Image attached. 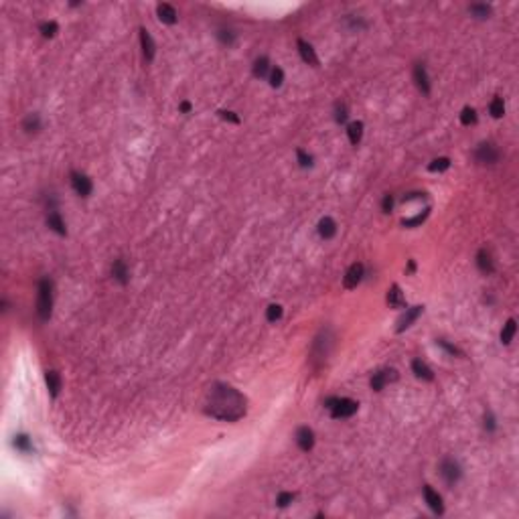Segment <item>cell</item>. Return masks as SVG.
I'll return each mask as SVG.
<instances>
[{
	"instance_id": "f6af8a7d",
	"label": "cell",
	"mask_w": 519,
	"mask_h": 519,
	"mask_svg": "<svg viewBox=\"0 0 519 519\" xmlns=\"http://www.w3.org/2000/svg\"><path fill=\"white\" fill-rule=\"evenodd\" d=\"M416 270V264H414V260H410L408 262V272H414Z\"/></svg>"
},
{
	"instance_id": "f546056e",
	"label": "cell",
	"mask_w": 519,
	"mask_h": 519,
	"mask_svg": "<svg viewBox=\"0 0 519 519\" xmlns=\"http://www.w3.org/2000/svg\"><path fill=\"white\" fill-rule=\"evenodd\" d=\"M489 112H491L493 118H503V114H505V103H503V99H501V97H493L491 103H489Z\"/></svg>"
},
{
	"instance_id": "ee69618b",
	"label": "cell",
	"mask_w": 519,
	"mask_h": 519,
	"mask_svg": "<svg viewBox=\"0 0 519 519\" xmlns=\"http://www.w3.org/2000/svg\"><path fill=\"white\" fill-rule=\"evenodd\" d=\"M179 110L183 112V114H189L191 110H193V106H191V101H181V106H179Z\"/></svg>"
},
{
	"instance_id": "f1b7e54d",
	"label": "cell",
	"mask_w": 519,
	"mask_h": 519,
	"mask_svg": "<svg viewBox=\"0 0 519 519\" xmlns=\"http://www.w3.org/2000/svg\"><path fill=\"white\" fill-rule=\"evenodd\" d=\"M469 13H471L473 17H477V19H489L491 7H489V5H471V7H469Z\"/></svg>"
},
{
	"instance_id": "8fae6325",
	"label": "cell",
	"mask_w": 519,
	"mask_h": 519,
	"mask_svg": "<svg viewBox=\"0 0 519 519\" xmlns=\"http://www.w3.org/2000/svg\"><path fill=\"white\" fill-rule=\"evenodd\" d=\"M296 444H298V448L304 450V452L313 450V446H315V432H313L308 426H300V428L296 430Z\"/></svg>"
},
{
	"instance_id": "cb8c5ba5",
	"label": "cell",
	"mask_w": 519,
	"mask_h": 519,
	"mask_svg": "<svg viewBox=\"0 0 519 519\" xmlns=\"http://www.w3.org/2000/svg\"><path fill=\"white\" fill-rule=\"evenodd\" d=\"M270 71H272V69H270V59H268V57H257V59H255V63H253V75H255V77L264 79V77H268Z\"/></svg>"
},
{
	"instance_id": "7bdbcfd3",
	"label": "cell",
	"mask_w": 519,
	"mask_h": 519,
	"mask_svg": "<svg viewBox=\"0 0 519 519\" xmlns=\"http://www.w3.org/2000/svg\"><path fill=\"white\" fill-rule=\"evenodd\" d=\"M381 209H383V213H389V211L394 209V197H392V195H385V197H383Z\"/></svg>"
},
{
	"instance_id": "ac0fdd59",
	"label": "cell",
	"mask_w": 519,
	"mask_h": 519,
	"mask_svg": "<svg viewBox=\"0 0 519 519\" xmlns=\"http://www.w3.org/2000/svg\"><path fill=\"white\" fill-rule=\"evenodd\" d=\"M477 266L483 274H493L495 272V264H493V257L487 249H479L477 253Z\"/></svg>"
},
{
	"instance_id": "f35d334b",
	"label": "cell",
	"mask_w": 519,
	"mask_h": 519,
	"mask_svg": "<svg viewBox=\"0 0 519 519\" xmlns=\"http://www.w3.org/2000/svg\"><path fill=\"white\" fill-rule=\"evenodd\" d=\"M438 345H440V347H442V349H444V351H446V353H450V355H458V357H462V351H460V349H458V347H454V345H450V343H446V341H444V339H440V341H438Z\"/></svg>"
},
{
	"instance_id": "ba28073f",
	"label": "cell",
	"mask_w": 519,
	"mask_h": 519,
	"mask_svg": "<svg viewBox=\"0 0 519 519\" xmlns=\"http://www.w3.org/2000/svg\"><path fill=\"white\" fill-rule=\"evenodd\" d=\"M361 278H363V264H359V262H355V264H351L349 266V270L345 272V278H343V284H345V288H357V284L361 282Z\"/></svg>"
},
{
	"instance_id": "d590c367",
	"label": "cell",
	"mask_w": 519,
	"mask_h": 519,
	"mask_svg": "<svg viewBox=\"0 0 519 519\" xmlns=\"http://www.w3.org/2000/svg\"><path fill=\"white\" fill-rule=\"evenodd\" d=\"M296 159H298V165H300L302 169H308V167H313V157H310L306 150L298 148V150H296Z\"/></svg>"
},
{
	"instance_id": "4316f807",
	"label": "cell",
	"mask_w": 519,
	"mask_h": 519,
	"mask_svg": "<svg viewBox=\"0 0 519 519\" xmlns=\"http://www.w3.org/2000/svg\"><path fill=\"white\" fill-rule=\"evenodd\" d=\"M15 446H17V450H21L25 454L33 452V442H31V438L27 434H17L15 436Z\"/></svg>"
},
{
	"instance_id": "5bb4252c",
	"label": "cell",
	"mask_w": 519,
	"mask_h": 519,
	"mask_svg": "<svg viewBox=\"0 0 519 519\" xmlns=\"http://www.w3.org/2000/svg\"><path fill=\"white\" fill-rule=\"evenodd\" d=\"M298 53H300V57H302V61L306 63V65H313V67H317L319 65V57H317V53H315V49H313V45L310 43H306L304 39H298Z\"/></svg>"
},
{
	"instance_id": "4dcf8cb0",
	"label": "cell",
	"mask_w": 519,
	"mask_h": 519,
	"mask_svg": "<svg viewBox=\"0 0 519 519\" xmlns=\"http://www.w3.org/2000/svg\"><path fill=\"white\" fill-rule=\"evenodd\" d=\"M448 167H450V159L440 157V159H434V161L428 165V171H430V173H442V171H446Z\"/></svg>"
},
{
	"instance_id": "5b68a950",
	"label": "cell",
	"mask_w": 519,
	"mask_h": 519,
	"mask_svg": "<svg viewBox=\"0 0 519 519\" xmlns=\"http://www.w3.org/2000/svg\"><path fill=\"white\" fill-rule=\"evenodd\" d=\"M440 477L444 479V483H446L448 487H452V485H456V483L460 481L462 469H460V464H458L454 458H444V460L440 462Z\"/></svg>"
},
{
	"instance_id": "d6a6232c",
	"label": "cell",
	"mask_w": 519,
	"mask_h": 519,
	"mask_svg": "<svg viewBox=\"0 0 519 519\" xmlns=\"http://www.w3.org/2000/svg\"><path fill=\"white\" fill-rule=\"evenodd\" d=\"M282 306L280 304H270L268 308H266V319L270 321V323H276V321H280L282 319Z\"/></svg>"
},
{
	"instance_id": "d4e9b609",
	"label": "cell",
	"mask_w": 519,
	"mask_h": 519,
	"mask_svg": "<svg viewBox=\"0 0 519 519\" xmlns=\"http://www.w3.org/2000/svg\"><path fill=\"white\" fill-rule=\"evenodd\" d=\"M23 130H25V132H29V134L39 132V130H41V118H39V114H29V116L23 120Z\"/></svg>"
},
{
	"instance_id": "d6986e66",
	"label": "cell",
	"mask_w": 519,
	"mask_h": 519,
	"mask_svg": "<svg viewBox=\"0 0 519 519\" xmlns=\"http://www.w3.org/2000/svg\"><path fill=\"white\" fill-rule=\"evenodd\" d=\"M47 225H49V229H53L55 233H59V235H67L65 221H63V217L59 215V211H57V209H53V211L47 215Z\"/></svg>"
},
{
	"instance_id": "6da1fadb",
	"label": "cell",
	"mask_w": 519,
	"mask_h": 519,
	"mask_svg": "<svg viewBox=\"0 0 519 519\" xmlns=\"http://www.w3.org/2000/svg\"><path fill=\"white\" fill-rule=\"evenodd\" d=\"M245 396L229 383H215L209 389L205 402V414L223 422H237L245 416Z\"/></svg>"
},
{
	"instance_id": "9c48e42d",
	"label": "cell",
	"mask_w": 519,
	"mask_h": 519,
	"mask_svg": "<svg viewBox=\"0 0 519 519\" xmlns=\"http://www.w3.org/2000/svg\"><path fill=\"white\" fill-rule=\"evenodd\" d=\"M424 499L428 503V507L436 513V515H442L444 513V503H442V497L438 495V491H434L430 485H424Z\"/></svg>"
},
{
	"instance_id": "2e32d148",
	"label": "cell",
	"mask_w": 519,
	"mask_h": 519,
	"mask_svg": "<svg viewBox=\"0 0 519 519\" xmlns=\"http://www.w3.org/2000/svg\"><path fill=\"white\" fill-rule=\"evenodd\" d=\"M112 276H114V280H118L120 284H128L130 272H128V266H126V262H124L122 257H118L116 262L112 264Z\"/></svg>"
},
{
	"instance_id": "60d3db41",
	"label": "cell",
	"mask_w": 519,
	"mask_h": 519,
	"mask_svg": "<svg viewBox=\"0 0 519 519\" xmlns=\"http://www.w3.org/2000/svg\"><path fill=\"white\" fill-rule=\"evenodd\" d=\"M217 39H219L223 45H231L235 37H233V33H231V31H219V33H217Z\"/></svg>"
},
{
	"instance_id": "74e56055",
	"label": "cell",
	"mask_w": 519,
	"mask_h": 519,
	"mask_svg": "<svg viewBox=\"0 0 519 519\" xmlns=\"http://www.w3.org/2000/svg\"><path fill=\"white\" fill-rule=\"evenodd\" d=\"M294 493H288V491H282L280 495H278V499H276V503H278V507H288L292 501H294Z\"/></svg>"
},
{
	"instance_id": "83f0119b",
	"label": "cell",
	"mask_w": 519,
	"mask_h": 519,
	"mask_svg": "<svg viewBox=\"0 0 519 519\" xmlns=\"http://www.w3.org/2000/svg\"><path fill=\"white\" fill-rule=\"evenodd\" d=\"M460 124H462V126H473V124H477V112H475V108H471V106L462 108V112H460Z\"/></svg>"
},
{
	"instance_id": "e575fe53",
	"label": "cell",
	"mask_w": 519,
	"mask_h": 519,
	"mask_svg": "<svg viewBox=\"0 0 519 519\" xmlns=\"http://www.w3.org/2000/svg\"><path fill=\"white\" fill-rule=\"evenodd\" d=\"M428 213H430V209H424V213H418V215H414V217H410V219H404L402 225H404V227H416V225H420V223L428 217Z\"/></svg>"
},
{
	"instance_id": "1f68e13d",
	"label": "cell",
	"mask_w": 519,
	"mask_h": 519,
	"mask_svg": "<svg viewBox=\"0 0 519 519\" xmlns=\"http://www.w3.org/2000/svg\"><path fill=\"white\" fill-rule=\"evenodd\" d=\"M39 31L43 33V37L51 39V37H55V35H57V31H59V25H57L55 21H45V23H41Z\"/></svg>"
},
{
	"instance_id": "484cf974",
	"label": "cell",
	"mask_w": 519,
	"mask_h": 519,
	"mask_svg": "<svg viewBox=\"0 0 519 519\" xmlns=\"http://www.w3.org/2000/svg\"><path fill=\"white\" fill-rule=\"evenodd\" d=\"M515 331H517V323L515 319H509L505 325H503V331H501V343L503 345H509L515 337Z\"/></svg>"
},
{
	"instance_id": "44dd1931",
	"label": "cell",
	"mask_w": 519,
	"mask_h": 519,
	"mask_svg": "<svg viewBox=\"0 0 519 519\" xmlns=\"http://www.w3.org/2000/svg\"><path fill=\"white\" fill-rule=\"evenodd\" d=\"M157 15H159V19L165 23V25H175L177 23V11H175V7H171V5H159L157 7Z\"/></svg>"
},
{
	"instance_id": "277c9868",
	"label": "cell",
	"mask_w": 519,
	"mask_h": 519,
	"mask_svg": "<svg viewBox=\"0 0 519 519\" xmlns=\"http://www.w3.org/2000/svg\"><path fill=\"white\" fill-rule=\"evenodd\" d=\"M475 159H477L479 165H497L499 159H501V152L493 142H483V144L477 146Z\"/></svg>"
},
{
	"instance_id": "603a6c76",
	"label": "cell",
	"mask_w": 519,
	"mask_h": 519,
	"mask_svg": "<svg viewBox=\"0 0 519 519\" xmlns=\"http://www.w3.org/2000/svg\"><path fill=\"white\" fill-rule=\"evenodd\" d=\"M347 136H349V142L353 146H357L363 138V122H351L347 126Z\"/></svg>"
},
{
	"instance_id": "7a4b0ae2",
	"label": "cell",
	"mask_w": 519,
	"mask_h": 519,
	"mask_svg": "<svg viewBox=\"0 0 519 519\" xmlns=\"http://www.w3.org/2000/svg\"><path fill=\"white\" fill-rule=\"evenodd\" d=\"M51 313H53V282L49 278H41L37 288V315L41 321H49Z\"/></svg>"
},
{
	"instance_id": "3957f363",
	"label": "cell",
	"mask_w": 519,
	"mask_h": 519,
	"mask_svg": "<svg viewBox=\"0 0 519 519\" xmlns=\"http://www.w3.org/2000/svg\"><path fill=\"white\" fill-rule=\"evenodd\" d=\"M325 408L331 412V416L335 420H341V418H351L357 412L359 404L355 400H351V398H337L335 396V398H329L325 402Z\"/></svg>"
},
{
	"instance_id": "ab89813d",
	"label": "cell",
	"mask_w": 519,
	"mask_h": 519,
	"mask_svg": "<svg viewBox=\"0 0 519 519\" xmlns=\"http://www.w3.org/2000/svg\"><path fill=\"white\" fill-rule=\"evenodd\" d=\"M225 122H231V124H239V116H235V112H227V110H219L217 112Z\"/></svg>"
},
{
	"instance_id": "30bf717a",
	"label": "cell",
	"mask_w": 519,
	"mask_h": 519,
	"mask_svg": "<svg viewBox=\"0 0 519 519\" xmlns=\"http://www.w3.org/2000/svg\"><path fill=\"white\" fill-rule=\"evenodd\" d=\"M414 81H416V87H418L424 95L430 93V77H428V71H426V67H424L422 63H416V65H414Z\"/></svg>"
},
{
	"instance_id": "7c38bea8",
	"label": "cell",
	"mask_w": 519,
	"mask_h": 519,
	"mask_svg": "<svg viewBox=\"0 0 519 519\" xmlns=\"http://www.w3.org/2000/svg\"><path fill=\"white\" fill-rule=\"evenodd\" d=\"M422 310H424V306H410V308H406V313L398 321V333H404L406 329H410L414 325V321L422 315Z\"/></svg>"
},
{
	"instance_id": "8d00e7d4",
	"label": "cell",
	"mask_w": 519,
	"mask_h": 519,
	"mask_svg": "<svg viewBox=\"0 0 519 519\" xmlns=\"http://www.w3.org/2000/svg\"><path fill=\"white\" fill-rule=\"evenodd\" d=\"M347 106L345 103H337V108H335V120H337V124H345L347 122Z\"/></svg>"
},
{
	"instance_id": "52a82bcc",
	"label": "cell",
	"mask_w": 519,
	"mask_h": 519,
	"mask_svg": "<svg viewBox=\"0 0 519 519\" xmlns=\"http://www.w3.org/2000/svg\"><path fill=\"white\" fill-rule=\"evenodd\" d=\"M71 187H73V191H75L79 197H89V193H91V189H93L91 179H89L87 175H83V173H77V171L71 173Z\"/></svg>"
},
{
	"instance_id": "9a60e30c",
	"label": "cell",
	"mask_w": 519,
	"mask_h": 519,
	"mask_svg": "<svg viewBox=\"0 0 519 519\" xmlns=\"http://www.w3.org/2000/svg\"><path fill=\"white\" fill-rule=\"evenodd\" d=\"M387 304L392 308H406V296L398 284H392V288L387 290Z\"/></svg>"
},
{
	"instance_id": "4fadbf2b",
	"label": "cell",
	"mask_w": 519,
	"mask_h": 519,
	"mask_svg": "<svg viewBox=\"0 0 519 519\" xmlns=\"http://www.w3.org/2000/svg\"><path fill=\"white\" fill-rule=\"evenodd\" d=\"M140 47H142L144 59H146V61H152V59H154V53H157V45H154L150 33H148L144 27L140 29Z\"/></svg>"
},
{
	"instance_id": "e0dca14e",
	"label": "cell",
	"mask_w": 519,
	"mask_h": 519,
	"mask_svg": "<svg viewBox=\"0 0 519 519\" xmlns=\"http://www.w3.org/2000/svg\"><path fill=\"white\" fill-rule=\"evenodd\" d=\"M45 383H47L49 394H51L53 398H57L59 392H61V375H59L57 371L49 369V371H45Z\"/></svg>"
},
{
	"instance_id": "836d02e7",
	"label": "cell",
	"mask_w": 519,
	"mask_h": 519,
	"mask_svg": "<svg viewBox=\"0 0 519 519\" xmlns=\"http://www.w3.org/2000/svg\"><path fill=\"white\" fill-rule=\"evenodd\" d=\"M268 79H270V85H272V87H280L282 81H284V71H282L280 67H274V69L270 71Z\"/></svg>"
},
{
	"instance_id": "7402d4cb",
	"label": "cell",
	"mask_w": 519,
	"mask_h": 519,
	"mask_svg": "<svg viewBox=\"0 0 519 519\" xmlns=\"http://www.w3.org/2000/svg\"><path fill=\"white\" fill-rule=\"evenodd\" d=\"M412 369H414L416 377H420V379H424V381H434V371H432L422 359H414V361H412Z\"/></svg>"
},
{
	"instance_id": "b9f144b4",
	"label": "cell",
	"mask_w": 519,
	"mask_h": 519,
	"mask_svg": "<svg viewBox=\"0 0 519 519\" xmlns=\"http://www.w3.org/2000/svg\"><path fill=\"white\" fill-rule=\"evenodd\" d=\"M495 428H497L495 416H493L491 412H487V414H485V430H487V432H495Z\"/></svg>"
},
{
	"instance_id": "ffe728a7",
	"label": "cell",
	"mask_w": 519,
	"mask_h": 519,
	"mask_svg": "<svg viewBox=\"0 0 519 519\" xmlns=\"http://www.w3.org/2000/svg\"><path fill=\"white\" fill-rule=\"evenodd\" d=\"M335 233H337V223H335V219H333V217H323V219L319 221V235H321L323 239H331V237H335Z\"/></svg>"
},
{
	"instance_id": "8992f818",
	"label": "cell",
	"mask_w": 519,
	"mask_h": 519,
	"mask_svg": "<svg viewBox=\"0 0 519 519\" xmlns=\"http://www.w3.org/2000/svg\"><path fill=\"white\" fill-rule=\"evenodd\" d=\"M396 379H398V371H396V369H381V371L373 373L369 385H371L373 392H381V389H383L387 383H392V381H396Z\"/></svg>"
}]
</instances>
